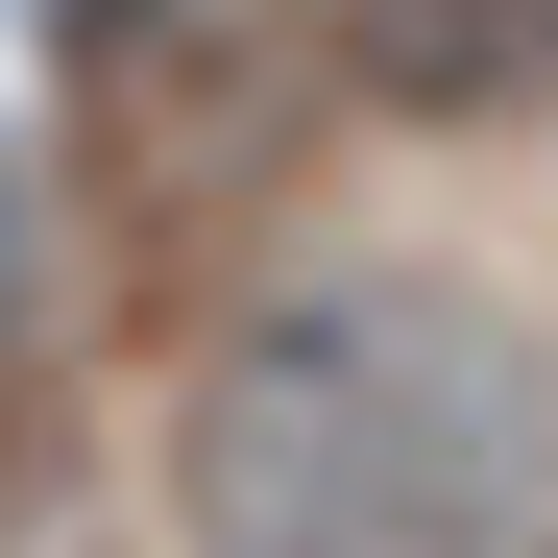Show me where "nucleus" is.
<instances>
[{"instance_id":"obj_1","label":"nucleus","mask_w":558,"mask_h":558,"mask_svg":"<svg viewBox=\"0 0 558 558\" xmlns=\"http://www.w3.org/2000/svg\"><path fill=\"white\" fill-rule=\"evenodd\" d=\"M195 558H558V340L486 267H292L170 413Z\"/></svg>"},{"instance_id":"obj_2","label":"nucleus","mask_w":558,"mask_h":558,"mask_svg":"<svg viewBox=\"0 0 558 558\" xmlns=\"http://www.w3.org/2000/svg\"><path fill=\"white\" fill-rule=\"evenodd\" d=\"M316 49L389 122H534L558 98V0H316Z\"/></svg>"},{"instance_id":"obj_3","label":"nucleus","mask_w":558,"mask_h":558,"mask_svg":"<svg viewBox=\"0 0 558 558\" xmlns=\"http://www.w3.org/2000/svg\"><path fill=\"white\" fill-rule=\"evenodd\" d=\"M73 25H98V49H122V25H146V0H73Z\"/></svg>"}]
</instances>
